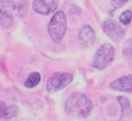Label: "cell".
Masks as SVG:
<instances>
[{"mask_svg":"<svg viewBox=\"0 0 132 121\" xmlns=\"http://www.w3.org/2000/svg\"><path fill=\"white\" fill-rule=\"evenodd\" d=\"M92 109V102L84 93H73L67 98L65 103L66 113L78 118H85L89 116Z\"/></svg>","mask_w":132,"mask_h":121,"instance_id":"1","label":"cell"},{"mask_svg":"<svg viewBox=\"0 0 132 121\" xmlns=\"http://www.w3.org/2000/svg\"><path fill=\"white\" fill-rule=\"evenodd\" d=\"M66 27H67V22H66L65 13L62 10L57 11L51 18L47 28L51 39L56 43L60 42L66 32Z\"/></svg>","mask_w":132,"mask_h":121,"instance_id":"2","label":"cell"},{"mask_svg":"<svg viewBox=\"0 0 132 121\" xmlns=\"http://www.w3.org/2000/svg\"><path fill=\"white\" fill-rule=\"evenodd\" d=\"M113 57L114 48L110 44H103L97 49L92 59V67L98 70H103L112 62Z\"/></svg>","mask_w":132,"mask_h":121,"instance_id":"3","label":"cell"},{"mask_svg":"<svg viewBox=\"0 0 132 121\" xmlns=\"http://www.w3.org/2000/svg\"><path fill=\"white\" fill-rule=\"evenodd\" d=\"M71 81H72V75L70 73L57 72L48 78L46 82V90L50 93L57 92L58 90L67 86Z\"/></svg>","mask_w":132,"mask_h":121,"instance_id":"4","label":"cell"},{"mask_svg":"<svg viewBox=\"0 0 132 121\" xmlns=\"http://www.w3.org/2000/svg\"><path fill=\"white\" fill-rule=\"evenodd\" d=\"M103 32L114 42L120 41L124 36V30L113 19H107L103 24Z\"/></svg>","mask_w":132,"mask_h":121,"instance_id":"5","label":"cell"},{"mask_svg":"<svg viewBox=\"0 0 132 121\" xmlns=\"http://www.w3.org/2000/svg\"><path fill=\"white\" fill-rule=\"evenodd\" d=\"M59 5V1L56 0H36L33 1V9L39 14H50L55 11Z\"/></svg>","mask_w":132,"mask_h":121,"instance_id":"6","label":"cell"},{"mask_svg":"<svg viewBox=\"0 0 132 121\" xmlns=\"http://www.w3.org/2000/svg\"><path fill=\"white\" fill-rule=\"evenodd\" d=\"M95 40H96V35H95L94 30L92 29L91 26L85 25L80 29V31L78 33V41H79V43L85 47H90L91 45L94 44Z\"/></svg>","mask_w":132,"mask_h":121,"instance_id":"7","label":"cell"},{"mask_svg":"<svg viewBox=\"0 0 132 121\" xmlns=\"http://www.w3.org/2000/svg\"><path fill=\"white\" fill-rule=\"evenodd\" d=\"M131 75H127V76H123L119 79H116L113 81L110 82L109 86L110 88L114 89V90H119V91H124V92H131Z\"/></svg>","mask_w":132,"mask_h":121,"instance_id":"8","label":"cell"},{"mask_svg":"<svg viewBox=\"0 0 132 121\" xmlns=\"http://www.w3.org/2000/svg\"><path fill=\"white\" fill-rule=\"evenodd\" d=\"M18 107L12 106H6L4 102H0V118L2 119H11L16 116L18 114Z\"/></svg>","mask_w":132,"mask_h":121,"instance_id":"9","label":"cell"},{"mask_svg":"<svg viewBox=\"0 0 132 121\" xmlns=\"http://www.w3.org/2000/svg\"><path fill=\"white\" fill-rule=\"evenodd\" d=\"M12 23L13 16L8 11L0 8V26L5 29H9L12 26Z\"/></svg>","mask_w":132,"mask_h":121,"instance_id":"10","label":"cell"},{"mask_svg":"<svg viewBox=\"0 0 132 121\" xmlns=\"http://www.w3.org/2000/svg\"><path fill=\"white\" fill-rule=\"evenodd\" d=\"M39 82H40V74L37 73V72H32V73L28 76V78H27V80L25 81L24 84H25L26 87L32 88V87L38 85Z\"/></svg>","mask_w":132,"mask_h":121,"instance_id":"11","label":"cell"},{"mask_svg":"<svg viewBox=\"0 0 132 121\" xmlns=\"http://www.w3.org/2000/svg\"><path fill=\"white\" fill-rule=\"evenodd\" d=\"M118 100L122 107V118H126L127 116L130 115V102L127 97L125 96H119Z\"/></svg>","mask_w":132,"mask_h":121,"instance_id":"12","label":"cell"},{"mask_svg":"<svg viewBox=\"0 0 132 121\" xmlns=\"http://www.w3.org/2000/svg\"><path fill=\"white\" fill-rule=\"evenodd\" d=\"M132 46H131V39H128L126 41V43L124 44V48H123V52H124V55L126 57H128L129 60H131V53H132V50H131Z\"/></svg>","mask_w":132,"mask_h":121,"instance_id":"13","label":"cell"},{"mask_svg":"<svg viewBox=\"0 0 132 121\" xmlns=\"http://www.w3.org/2000/svg\"><path fill=\"white\" fill-rule=\"evenodd\" d=\"M119 21H120L122 24H124V25L129 24L130 21H131V10H126V11H124V12L120 15Z\"/></svg>","mask_w":132,"mask_h":121,"instance_id":"14","label":"cell"},{"mask_svg":"<svg viewBox=\"0 0 132 121\" xmlns=\"http://www.w3.org/2000/svg\"><path fill=\"white\" fill-rule=\"evenodd\" d=\"M126 2H127L126 0H125V1H124V0H123V1H114V0H112L110 3L112 4V6H113L114 8H119V7L123 6V5H124Z\"/></svg>","mask_w":132,"mask_h":121,"instance_id":"15","label":"cell"}]
</instances>
